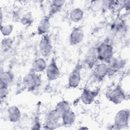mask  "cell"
<instances>
[{
    "label": "cell",
    "mask_w": 130,
    "mask_h": 130,
    "mask_svg": "<svg viewBox=\"0 0 130 130\" xmlns=\"http://www.w3.org/2000/svg\"><path fill=\"white\" fill-rule=\"evenodd\" d=\"M99 93V90H92L87 87H84L80 96L81 102L85 105L92 104Z\"/></svg>",
    "instance_id": "11"
},
{
    "label": "cell",
    "mask_w": 130,
    "mask_h": 130,
    "mask_svg": "<svg viewBox=\"0 0 130 130\" xmlns=\"http://www.w3.org/2000/svg\"><path fill=\"white\" fill-rule=\"evenodd\" d=\"M125 63L126 62L125 60L122 58L113 57L108 63L109 70L108 76L112 75L117 73L124 68Z\"/></svg>",
    "instance_id": "13"
},
{
    "label": "cell",
    "mask_w": 130,
    "mask_h": 130,
    "mask_svg": "<svg viewBox=\"0 0 130 130\" xmlns=\"http://www.w3.org/2000/svg\"><path fill=\"white\" fill-rule=\"evenodd\" d=\"M54 109L61 116L63 114L71 110V107L67 101L62 100L56 104Z\"/></svg>",
    "instance_id": "22"
},
{
    "label": "cell",
    "mask_w": 130,
    "mask_h": 130,
    "mask_svg": "<svg viewBox=\"0 0 130 130\" xmlns=\"http://www.w3.org/2000/svg\"><path fill=\"white\" fill-rule=\"evenodd\" d=\"M83 64L78 62L70 73L68 79V86L70 88H76L81 81V71Z\"/></svg>",
    "instance_id": "6"
},
{
    "label": "cell",
    "mask_w": 130,
    "mask_h": 130,
    "mask_svg": "<svg viewBox=\"0 0 130 130\" xmlns=\"http://www.w3.org/2000/svg\"><path fill=\"white\" fill-rule=\"evenodd\" d=\"M98 61L96 47L90 48L85 55L83 64L88 68L92 69L98 63Z\"/></svg>",
    "instance_id": "12"
},
{
    "label": "cell",
    "mask_w": 130,
    "mask_h": 130,
    "mask_svg": "<svg viewBox=\"0 0 130 130\" xmlns=\"http://www.w3.org/2000/svg\"><path fill=\"white\" fill-rule=\"evenodd\" d=\"M126 24L122 18L117 17L111 23V30L115 33L121 32L126 28Z\"/></svg>",
    "instance_id": "20"
},
{
    "label": "cell",
    "mask_w": 130,
    "mask_h": 130,
    "mask_svg": "<svg viewBox=\"0 0 130 130\" xmlns=\"http://www.w3.org/2000/svg\"><path fill=\"white\" fill-rule=\"evenodd\" d=\"M13 44V40L9 37H4L1 41V47L2 50L4 52L9 51L12 48Z\"/></svg>",
    "instance_id": "24"
},
{
    "label": "cell",
    "mask_w": 130,
    "mask_h": 130,
    "mask_svg": "<svg viewBox=\"0 0 130 130\" xmlns=\"http://www.w3.org/2000/svg\"><path fill=\"white\" fill-rule=\"evenodd\" d=\"M7 117L12 123L19 122L21 118V112L19 108L15 105L10 106L7 110Z\"/></svg>",
    "instance_id": "15"
},
{
    "label": "cell",
    "mask_w": 130,
    "mask_h": 130,
    "mask_svg": "<svg viewBox=\"0 0 130 130\" xmlns=\"http://www.w3.org/2000/svg\"><path fill=\"white\" fill-rule=\"evenodd\" d=\"M130 112L128 109H124L119 110L115 114L114 119V123L111 129H122L128 127Z\"/></svg>",
    "instance_id": "4"
},
{
    "label": "cell",
    "mask_w": 130,
    "mask_h": 130,
    "mask_svg": "<svg viewBox=\"0 0 130 130\" xmlns=\"http://www.w3.org/2000/svg\"><path fill=\"white\" fill-rule=\"evenodd\" d=\"M64 1H52L49 6L48 14L47 15L50 18L53 17L55 14L60 11L62 8L63 7L64 3Z\"/></svg>",
    "instance_id": "17"
},
{
    "label": "cell",
    "mask_w": 130,
    "mask_h": 130,
    "mask_svg": "<svg viewBox=\"0 0 130 130\" xmlns=\"http://www.w3.org/2000/svg\"><path fill=\"white\" fill-rule=\"evenodd\" d=\"M105 95L109 102L115 105L121 104L126 98L125 91L119 85H117L108 90Z\"/></svg>",
    "instance_id": "3"
},
{
    "label": "cell",
    "mask_w": 130,
    "mask_h": 130,
    "mask_svg": "<svg viewBox=\"0 0 130 130\" xmlns=\"http://www.w3.org/2000/svg\"><path fill=\"white\" fill-rule=\"evenodd\" d=\"M99 61L108 63L114 57L113 45L108 39H106L96 47Z\"/></svg>",
    "instance_id": "1"
},
{
    "label": "cell",
    "mask_w": 130,
    "mask_h": 130,
    "mask_svg": "<svg viewBox=\"0 0 130 130\" xmlns=\"http://www.w3.org/2000/svg\"><path fill=\"white\" fill-rule=\"evenodd\" d=\"M76 118L75 113L72 110H70L61 115V124L62 126H71L75 123Z\"/></svg>",
    "instance_id": "19"
},
{
    "label": "cell",
    "mask_w": 130,
    "mask_h": 130,
    "mask_svg": "<svg viewBox=\"0 0 130 130\" xmlns=\"http://www.w3.org/2000/svg\"><path fill=\"white\" fill-rule=\"evenodd\" d=\"M84 32L81 26L74 27L69 35V42L71 45L76 46L79 44L83 40Z\"/></svg>",
    "instance_id": "10"
},
{
    "label": "cell",
    "mask_w": 130,
    "mask_h": 130,
    "mask_svg": "<svg viewBox=\"0 0 130 130\" xmlns=\"http://www.w3.org/2000/svg\"><path fill=\"white\" fill-rule=\"evenodd\" d=\"M84 12L80 8L73 9L70 12L69 17L71 21L74 23H78L81 21L84 17Z\"/></svg>",
    "instance_id": "21"
},
{
    "label": "cell",
    "mask_w": 130,
    "mask_h": 130,
    "mask_svg": "<svg viewBox=\"0 0 130 130\" xmlns=\"http://www.w3.org/2000/svg\"><path fill=\"white\" fill-rule=\"evenodd\" d=\"M42 82L41 76L31 70L23 77L22 81L24 88L30 91L38 88L41 85Z\"/></svg>",
    "instance_id": "2"
},
{
    "label": "cell",
    "mask_w": 130,
    "mask_h": 130,
    "mask_svg": "<svg viewBox=\"0 0 130 130\" xmlns=\"http://www.w3.org/2000/svg\"><path fill=\"white\" fill-rule=\"evenodd\" d=\"M47 63L44 57H39L35 59L32 63L31 71L37 73H41L46 70Z\"/></svg>",
    "instance_id": "18"
},
{
    "label": "cell",
    "mask_w": 130,
    "mask_h": 130,
    "mask_svg": "<svg viewBox=\"0 0 130 130\" xmlns=\"http://www.w3.org/2000/svg\"><path fill=\"white\" fill-rule=\"evenodd\" d=\"M14 75L10 71H5L1 73L0 88H8L9 85L13 82Z\"/></svg>",
    "instance_id": "16"
},
{
    "label": "cell",
    "mask_w": 130,
    "mask_h": 130,
    "mask_svg": "<svg viewBox=\"0 0 130 130\" xmlns=\"http://www.w3.org/2000/svg\"><path fill=\"white\" fill-rule=\"evenodd\" d=\"M109 73L108 63L99 62L93 67L92 76L96 81L101 82L106 76H108Z\"/></svg>",
    "instance_id": "8"
},
{
    "label": "cell",
    "mask_w": 130,
    "mask_h": 130,
    "mask_svg": "<svg viewBox=\"0 0 130 130\" xmlns=\"http://www.w3.org/2000/svg\"><path fill=\"white\" fill-rule=\"evenodd\" d=\"M39 50L43 57H47L51 54L53 46L49 35L47 34L42 36L39 43Z\"/></svg>",
    "instance_id": "7"
},
{
    "label": "cell",
    "mask_w": 130,
    "mask_h": 130,
    "mask_svg": "<svg viewBox=\"0 0 130 130\" xmlns=\"http://www.w3.org/2000/svg\"><path fill=\"white\" fill-rule=\"evenodd\" d=\"M20 22L24 26H29L33 22V16L31 12H28L23 14L20 18Z\"/></svg>",
    "instance_id": "23"
},
{
    "label": "cell",
    "mask_w": 130,
    "mask_h": 130,
    "mask_svg": "<svg viewBox=\"0 0 130 130\" xmlns=\"http://www.w3.org/2000/svg\"><path fill=\"white\" fill-rule=\"evenodd\" d=\"M62 125L61 116L54 110H51L46 114L43 128L52 129Z\"/></svg>",
    "instance_id": "5"
},
{
    "label": "cell",
    "mask_w": 130,
    "mask_h": 130,
    "mask_svg": "<svg viewBox=\"0 0 130 130\" xmlns=\"http://www.w3.org/2000/svg\"><path fill=\"white\" fill-rule=\"evenodd\" d=\"M50 19L51 18L46 15L44 16L39 21L37 26V34L39 35L43 36L47 34L50 27Z\"/></svg>",
    "instance_id": "14"
},
{
    "label": "cell",
    "mask_w": 130,
    "mask_h": 130,
    "mask_svg": "<svg viewBox=\"0 0 130 130\" xmlns=\"http://www.w3.org/2000/svg\"><path fill=\"white\" fill-rule=\"evenodd\" d=\"M1 25H3V13H2V10H1Z\"/></svg>",
    "instance_id": "27"
},
{
    "label": "cell",
    "mask_w": 130,
    "mask_h": 130,
    "mask_svg": "<svg viewBox=\"0 0 130 130\" xmlns=\"http://www.w3.org/2000/svg\"><path fill=\"white\" fill-rule=\"evenodd\" d=\"M13 28V25L12 24H3L1 25V32L5 37H8L12 34Z\"/></svg>",
    "instance_id": "25"
},
{
    "label": "cell",
    "mask_w": 130,
    "mask_h": 130,
    "mask_svg": "<svg viewBox=\"0 0 130 130\" xmlns=\"http://www.w3.org/2000/svg\"><path fill=\"white\" fill-rule=\"evenodd\" d=\"M46 75L47 80L49 81H55L59 78L60 75L59 68L54 57H52L46 69Z\"/></svg>",
    "instance_id": "9"
},
{
    "label": "cell",
    "mask_w": 130,
    "mask_h": 130,
    "mask_svg": "<svg viewBox=\"0 0 130 130\" xmlns=\"http://www.w3.org/2000/svg\"><path fill=\"white\" fill-rule=\"evenodd\" d=\"M41 124L40 123V119L39 117L37 116L34 119L31 128L33 129H39L41 128Z\"/></svg>",
    "instance_id": "26"
}]
</instances>
